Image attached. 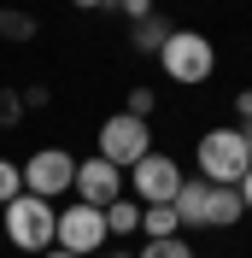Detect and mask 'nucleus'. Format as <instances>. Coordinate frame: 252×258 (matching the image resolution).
I'll use <instances>...</instances> for the list:
<instances>
[{
    "instance_id": "1",
    "label": "nucleus",
    "mask_w": 252,
    "mask_h": 258,
    "mask_svg": "<svg viewBox=\"0 0 252 258\" xmlns=\"http://www.w3.org/2000/svg\"><path fill=\"white\" fill-rule=\"evenodd\" d=\"M194 159H200V176L211 182V188H235L252 170V147H246L240 129H205L200 147H194Z\"/></svg>"
},
{
    "instance_id": "2",
    "label": "nucleus",
    "mask_w": 252,
    "mask_h": 258,
    "mask_svg": "<svg viewBox=\"0 0 252 258\" xmlns=\"http://www.w3.org/2000/svg\"><path fill=\"white\" fill-rule=\"evenodd\" d=\"M6 211V241L18 246V252H47L53 246V223H59V206L53 200H41V194H18Z\"/></svg>"
},
{
    "instance_id": "3",
    "label": "nucleus",
    "mask_w": 252,
    "mask_h": 258,
    "mask_svg": "<svg viewBox=\"0 0 252 258\" xmlns=\"http://www.w3.org/2000/svg\"><path fill=\"white\" fill-rule=\"evenodd\" d=\"M158 64H164L170 82L194 88V82H205L211 71H217V47H211L200 30H170V41L158 47Z\"/></svg>"
},
{
    "instance_id": "4",
    "label": "nucleus",
    "mask_w": 252,
    "mask_h": 258,
    "mask_svg": "<svg viewBox=\"0 0 252 258\" xmlns=\"http://www.w3.org/2000/svg\"><path fill=\"white\" fill-rule=\"evenodd\" d=\"M53 246L59 252H77V258H94L100 246H106V211L100 206H65L59 223H53Z\"/></svg>"
},
{
    "instance_id": "5",
    "label": "nucleus",
    "mask_w": 252,
    "mask_h": 258,
    "mask_svg": "<svg viewBox=\"0 0 252 258\" xmlns=\"http://www.w3.org/2000/svg\"><path fill=\"white\" fill-rule=\"evenodd\" d=\"M147 153H153L147 117L117 112V117H106V123H100V159H111L117 170H129V164H135V159H147Z\"/></svg>"
},
{
    "instance_id": "6",
    "label": "nucleus",
    "mask_w": 252,
    "mask_h": 258,
    "mask_svg": "<svg viewBox=\"0 0 252 258\" xmlns=\"http://www.w3.org/2000/svg\"><path fill=\"white\" fill-rule=\"evenodd\" d=\"M182 182H188V176L176 170L170 153H147V159L129 164V188H135V200H141V206H170Z\"/></svg>"
},
{
    "instance_id": "7",
    "label": "nucleus",
    "mask_w": 252,
    "mask_h": 258,
    "mask_svg": "<svg viewBox=\"0 0 252 258\" xmlns=\"http://www.w3.org/2000/svg\"><path fill=\"white\" fill-rule=\"evenodd\" d=\"M65 188H77V159L65 147H41L24 159V194H41V200H59Z\"/></svg>"
},
{
    "instance_id": "8",
    "label": "nucleus",
    "mask_w": 252,
    "mask_h": 258,
    "mask_svg": "<svg viewBox=\"0 0 252 258\" xmlns=\"http://www.w3.org/2000/svg\"><path fill=\"white\" fill-rule=\"evenodd\" d=\"M77 200L106 211L111 200H123V170H117L111 159H100V153H94V159H82V164H77Z\"/></svg>"
},
{
    "instance_id": "9",
    "label": "nucleus",
    "mask_w": 252,
    "mask_h": 258,
    "mask_svg": "<svg viewBox=\"0 0 252 258\" xmlns=\"http://www.w3.org/2000/svg\"><path fill=\"white\" fill-rule=\"evenodd\" d=\"M240 217H246V206L235 188H205V229H235Z\"/></svg>"
},
{
    "instance_id": "10",
    "label": "nucleus",
    "mask_w": 252,
    "mask_h": 258,
    "mask_svg": "<svg viewBox=\"0 0 252 258\" xmlns=\"http://www.w3.org/2000/svg\"><path fill=\"white\" fill-rule=\"evenodd\" d=\"M141 229L147 241H170V235H182V217H176V206H141Z\"/></svg>"
},
{
    "instance_id": "11",
    "label": "nucleus",
    "mask_w": 252,
    "mask_h": 258,
    "mask_svg": "<svg viewBox=\"0 0 252 258\" xmlns=\"http://www.w3.org/2000/svg\"><path fill=\"white\" fill-rule=\"evenodd\" d=\"M141 229V200H111L106 206V235H135Z\"/></svg>"
},
{
    "instance_id": "12",
    "label": "nucleus",
    "mask_w": 252,
    "mask_h": 258,
    "mask_svg": "<svg viewBox=\"0 0 252 258\" xmlns=\"http://www.w3.org/2000/svg\"><path fill=\"white\" fill-rule=\"evenodd\" d=\"M129 41H135V47H141V53H158V47H164V41H170V24H164V18H141V24H129Z\"/></svg>"
},
{
    "instance_id": "13",
    "label": "nucleus",
    "mask_w": 252,
    "mask_h": 258,
    "mask_svg": "<svg viewBox=\"0 0 252 258\" xmlns=\"http://www.w3.org/2000/svg\"><path fill=\"white\" fill-rule=\"evenodd\" d=\"M0 41H35V18H30V12H12V6H0Z\"/></svg>"
},
{
    "instance_id": "14",
    "label": "nucleus",
    "mask_w": 252,
    "mask_h": 258,
    "mask_svg": "<svg viewBox=\"0 0 252 258\" xmlns=\"http://www.w3.org/2000/svg\"><path fill=\"white\" fill-rule=\"evenodd\" d=\"M18 194H24V164H18V159H0V206H12Z\"/></svg>"
},
{
    "instance_id": "15",
    "label": "nucleus",
    "mask_w": 252,
    "mask_h": 258,
    "mask_svg": "<svg viewBox=\"0 0 252 258\" xmlns=\"http://www.w3.org/2000/svg\"><path fill=\"white\" fill-rule=\"evenodd\" d=\"M135 258H194V246L182 235H170V241H147V252H135Z\"/></svg>"
},
{
    "instance_id": "16",
    "label": "nucleus",
    "mask_w": 252,
    "mask_h": 258,
    "mask_svg": "<svg viewBox=\"0 0 252 258\" xmlns=\"http://www.w3.org/2000/svg\"><path fill=\"white\" fill-rule=\"evenodd\" d=\"M18 117H24V94H12V88H0V123L12 129Z\"/></svg>"
},
{
    "instance_id": "17",
    "label": "nucleus",
    "mask_w": 252,
    "mask_h": 258,
    "mask_svg": "<svg viewBox=\"0 0 252 258\" xmlns=\"http://www.w3.org/2000/svg\"><path fill=\"white\" fill-rule=\"evenodd\" d=\"M117 12L129 18V24H141V18H153V0H111Z\"/></svg>"
},
{
    "instance_id": "18",
    "label": "nucleus",
    "mask_w": 252,
    "mask_h": 258,
    "mask_svg": "<svg viewBox=\"0 0 252 258\" xmlns=\"http://www.w3.org/2000/svg\"><path fill=\"white\" fill-rule=\"evenodd\" d=\"M153 112V88H129V117H147Z\"/></svg>"
},
{
    "instance_id": "19",
    "label": "nucleus",
    "mask_w": 252,
    "mask_h": 258,
    "mask_svg": "<svg viewBox=\"0 0 252 258\" xmlns=\"http://www.w3.org/2000/svg\"><path fill=\"white\" fill-rule=\"evenodd\" d=\"M235 112H240V129H246V123H252V88H246V94H235Z\"/></svg>"
},
{
    "instance_id": "20",
    "label": "nucleus",
    "mask_w": 252,
    "mask_h": 258,
    "mask_svg": "<svg viewBox=\"0 0 252 258\" xmlns=\"http://www.w3.org/2000/svg\"><path fill=\"white\" fill-rule=\"evenodd\" d=\"M235 194H240V206H246V211H252V170H246V176H240V182H235Z\"/></svg>"
},
{
    "instance_id": "21",
    "label": "nucleus",
    "mask_w": 252,
    "mask_h": 258,
    "mask_svg": "<svg viewBox=\"0 0 252 258\" xmlns=\"http://www.w3.org/2000/svg\"><path fill=\"white\" fill-rule=\"evenodd\" d=\"M71 6H82V12H94V6H111V0H71Z\"/></svg>"
},
{
    "instance_id": "22",
    "label": "nucleus",
    "mask_w": 252,
    "mask_h": 258,
    "mask_svg": "<svg viewBox=\"0 0 252 258\" xmlns=\"http://www.w3.org/2000/svg\"><path fill=\"white\" fill-rule=\"evenodd\" d=\"M41 258H77V252H59V246H47V252H41Z\"/></svg>"
},
{
    "instance_id": "23",
    "label": "nucleus",
    "mask_w": 252,
    "mask_h": 258,
    "mask_svg": "<svg viewBox=\"0 0 252 258\" xmlns=\"http://www.w3.org/2000/svg\"><path fill=\"white\" fill-rule=\"evenodd\" d=\"M240 135H246V147H252V123H246V129H240Z\"/></svg>"
},
{
    "instance_id": "24",
    "label": "nucleus",
    "mask_w": 252,
    "mask_h": 258,
    "mask_svg": "<svg viewBox=\"0 0 252 258\" xmlns=\"http://www.w3.org/2000/svg\"><path fill=\"white\" fill-rule=\"evenodd\" d=\"M94 258H123V252H94Z\"/></svg>"
}]
</instances>
